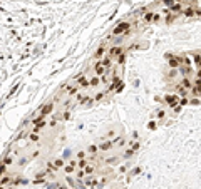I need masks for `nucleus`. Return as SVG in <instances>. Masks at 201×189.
Here are the masks:
<instances>
[{
    "label": "nucleus",
    "instance_id": "1",
    "mask_svg": "<svg viewBox=\"0 0 201 189\" xmlns=\"http://www.w3.org/2000/svg\"><path fill=\"white\" fill-rule=\"evenodd\" d=\"M129 29H131V25L127 24V22H121V24L114 29V35H121V34H124V32H127Z\"/></svg>",
    "mask_w": 201,
    "mask_h": 189
},
{
    "label": "nucleus",
    "instance_id": "2",
    "mask_svg": "<svg viewBox=\"0 0 201 189\" xmlns=\"http://www.w3.org/2000/svg\"><path fill=\"white\" fill-rule=\"evenodd\" d=\"M166 59H168V62H169V65H171L173 69H178V67H179V60L173 57V54H166Z\"/></svg>",
    "mask_w": 201,
    "mask_h": 189
},
{
    "label": "nucleus",
    "instance_id": "3",
    "mask_svg": "<svg viewBox=\"0 0 201 189\" xmlns=\"http://www.w3.org/2000/svg\"><path fill=\"white\" fill-rule=\"evenodd\" d=\"M94 70H96V74H97V75H102V74L106 72V67H104L102 62H97V64H96V67H94Z\"/></svg>",
    "mask_w": 201,
    "mask_h": 189
},
{
    "label": "nucleus",
    "instance_id": "4",
    "mask_svg": "<svg viewBox=\"0 0 201 189\" xmlns=\"http://www.w3.org/2000/svg\"><path fill=\"white\" fill-rule=\"evenodd\" d=\"M164 100H166L169 105H176V100H178V95H174V94H169V95H166L164 97Z\"/></svg>",
    "mask_w": 201,
    "mask_h": 189
},
{
    "label": "nucleus",
    "instance_id": "5",
    "mask_svg": "<svg viewBox=\"0 0 201 189\" xmlns=\"http://www.w3.org/2000/svg\"><path fill=\"white\" fill-rule=\"evenodd\" d=\"M122 54V49L121 47H112L111 50H109V57H117V55Z\"/></svg>",
    "mask_w": 201,
    "mask_h": 189
},
{
    "label": "nucleus",
    "instance_id": "6",
    "mask_svg": "<svg viewBox=\"0 0 201 189\" xmlns=\"http://www.w3.org/2000/svg\"><path fill=\"white\" fill-rule=\"evenodd\" d=\"M181 87H183V89H191V87H193V85H191V80L188 79V77H184V79L181 80Z\"/></svg>",
    "mask_w": 201,
    "mask_h": 189
},
{
    "label": "nucleus",
    "instance_id": "7",
    "mask_svg": "<svg viewBox=\"0 0 201 189\" xmlns=\"http://www.w3.org/2000/svg\"><path fill=\"white\" fill-rule=\"evenodd\" d=\"M111 147H112V142H104V144L99 146V149H100V151H109Z\"/></svg>",
    "mask_w": 201,
    "mask_h": 189
},
{
    "label": "nucleus",
    "instance_id": "8",
    "mask_svg": "<svg viewBox=\"0 0 201 189\" xmlns=\"http://www.w3.org/2000/svg\"><path fill=\"white\" fill-rule=\"evenodd\" d=\"M102 55H104V47H99L97 50H96L94 57H96V59H100V57H102Z\"/></svg>",
    "mask_w": 201,
    "mask_h": 189
},
{
    "label": "nucleus",
    "instance_id": "9",
    "mask_svg": "<svg viewBox=\"0 0 201 189\" xmlns=\"http://www.w3.org/2000/svg\"><path fill=\"white\" fill-rule=\"evenodd\" d=\"M171 10H173V12H179V10H181V3H173V5H171Z\"/></svg>",
    "mask_w": 201,
    "mask_h": 189
},
{
    "label": "nucleus",
    "instance_id": "10",
    "mask_svg": "<svg viewBox=\"0 0 201 189\" xmlns=\"http://www.w3.org/2000/svg\"><path fill=\"white\" fill-rule=\"evenodd\" d=\"M153 17H154V13H153V12H148V13L144 15V20H146V22H151V20H153Z\"/></svg>",
    "mask_w": 201,
    "mask_h": 189
},
{
    "label": "nucleus",
    "instance_id": "11",
    "mask_svg": "<svg viewBox=\"0 0 201 189\" xmlns=\"http://www.w3.org/2000/svg\"><path fill=\"white\" fill-rule=\"evenodd\" d=\"M97 84H99V77L96 75L94 79H91V82H89V85H92V87H96V85H97Z\"/></svg>",
    "mask_w": 201,
    "mask_h": 189
},
{
    "label": "nucleus",
    "instance_id": "12",
    "mask_svg": "<svg viewBox=\"0 0 201 189\" xmlns=\"http://www.w3.org/2000/svg\"><path fill=\"white\" fill-rule=\"evenodd\" d=\"M84 172H86V174H92V172H94V167H92V166H86V167H84Z\"/></svg>",
    "mask_w": 201,
    "mask_h": 189
},
{
    "label": "nucleus",
    "instance_id": "13",
    "mask_svg": "<svg viewBox=\"0 0 201 189\" xmlns=\"http://www.w3.org/2000/svg\"><path fill=\"white\" fill-rule=\"evenodd\" d=\"M79 84H81L82 87H86V85H89V82H87V79H86V77H81V79H79Z\"/></svg>",
    "mask_w": 201,
    "mask_h": 189
},
{
    "label": "nucleus",
    "instance_id": "14",
    "mask_svg": "<svg viewBox=\"0 0 201 189\" xmlns=\"http://www.w3.org/2000/svg\"><path fill=\"white\" fill-rule=\"evenodd\" d=\"M119 82H121V79H119V77H116V79L112 80V84H111V89H114V87H117V85H119Z\"/></svg>",
    "mask_w": 201,
    "mask_h": 189
},
{
    "label": "nucleus",
    "instance_id": "15",
    "mask_svg": "<svg viewBox=\"0 0 201 189\" xmlns=\"http://www.w3.org/2000/svg\"><path fill=\"white\" fill-rule=\"evenodd\" d=\"M161 3H163V5H166V7H171L173 3H174V0H161Z\"/></svg>",
    "mask_w": 201,
    "mask_h": 189
},
{
    "label": "nucleus",
    "instance_id": "16",
    "mask_svg": "<svg viewBox=\"0 0 201 189\" xmlns=\"http://www.w3.org/2000/svg\"><path fill=\"white\" fill-rule=\"evenodd\" d=\"M97 149H99L97 146H89V149H87V151H89L91 154H96V152H97Z\"/></svg>",
    "mask_w": 201,
    "mask_h": 189
},
{
    "label": "nucleus",
    "instance_id": "17",
    "mask_svg": "<svg viewBox=\"0 0 201 189\" xmlns=\"http://www.w3.org/2000/svg\"><path fill=\"white\" fill-rule=\"evenodd\" d=\"M183 13H184L186 17H191V15H194V10H193V8H188V10H184Z\"/></svg>",
    "mask_w": 201,
    "mask_h": 189
},
{
    "label": "nucleus",
    "instance_id": "18",
    "mask_svg": "<svg viewBox=\"0 0 201 189\" xmlns=\"http://www.w3.org/2000/svg\"><path fill=\"white\" fill-rule=\"evenodd\" d=\"M50 110H52V104H49V105H45V107H44V114L50 112Z\"/></svg>",
    "mask_w": 201,
    "mask_h": 189
},
{
    "label": "nucleus",
    "instance_id": "19",
    "mask_svg": "<svg viewBox=\"0 0 201 189\" xmlns=\"http://www.w3.org/2000/svg\"><path fill=\"white\" fill-rule=\"evenodd\" d=\"M117 162V157H109L107 159V164H116Z\"/></svg>",
    "mask_w": 201,
    "mask_h": 189
},
{
    "label": "nucleus",
    "instance_id": "20",
    "mask_svg": "<svg viewBox=\"0 0 201 189\" xmlns=\"http://www.w3.org/2000/svg\"><path fill=\"white\" fill-rule=\"evenodd\" d=\"M79 166H81V167H86V166H87V161H84V159H82L81 162H79Z\"/></svg>",
    "mask_w": 201,
    "mask_h": 189
},
{
    "label": "nucleus",
    "instance_id": "21",
    "mask_svg": "<svg viewBox=\"0 0 201 189\" xmlns=\"http://www.w3.org/2000/svg\"><path fill=\"white\" fill-rule=\"evenodd\" d=\"M8 181H10V177H8V176H7V177H3V179H2V184H7Z\"/></svg>",
    "mask_w": 201,
    "mask_h": 189
},
{
    "label": "nucleus",
    "instance_id": "22",
    "mask_svg": "<svg viewBox=\"0 0 201 189\" xmlns=\"http://www.w3.org/2000/svg\"><path fill=\"white\" fill-rule=\"evenodd\" d=\"M56 166H61V167H62V166H64V162H62L61 159H57V161H56Z\"/></svg>",
    "mask_w": 201,
    "mask_h": 189
}]
</instances>
